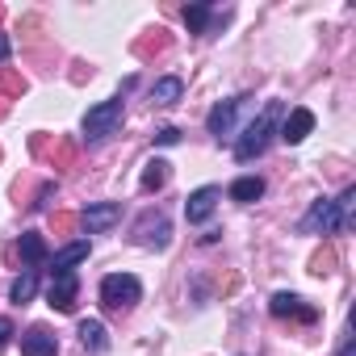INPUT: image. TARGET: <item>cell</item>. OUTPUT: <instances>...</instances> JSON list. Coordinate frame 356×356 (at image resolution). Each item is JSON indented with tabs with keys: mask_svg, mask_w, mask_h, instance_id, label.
Listing matches in <instances>:
<instances>
[{
	"mask_svg": "<svg viewBox=\"0 0 356 356\" xmlns=\"http://www.w3.org/2000/svg\"><path fill=\"white\" fill-rule=\"evenodd\" d=\"M268 310H273L277 318H293V323H314V318H318V310H314V306H306L298 293H273Z\"/></svg>",
	"mask_w": 356,
	"mask_h": 356,
	"instance_id": "ba28073f",
	"label": "cell"
},
{
	"mask_svg": "<svg viewBox=\"0 0 356 356\" xmlns=\"http://www.w3.org/2000/svg\"><path fill=\"white\" fill-rule=\"evenodd\" d=\"M5 55H9V42H5V38H0V59H5Z\"/></svg>",
	"mask_w": 356,
	"mask_h": 356,
	"instance_id": "f546056e",
	"label": "cell"
},
{
	"mask_svg": "<svg viewBox=\"0 0 356 356\" xmlns=\"http://www.w3.org/2000/svg\"><path fill=\"white\" fill-rule=\"evenodd\" d=\"M0 97L5 101H22L26 97V76L13 67H0Z\"/></svg>",
	"mask_w": 356,
	"mask_h": 356,
	"instance_id": "7402d4cb",
	"label": "cell"
},
{
	"mask_svg": "<svg viewBox=\"0 0 356 356\" xmlns=\"http://www.w3.org/2000/svg\"><path fill=\"white\" fill-rule=\"evenodd\" d=\"M155 143H159V147H176V143H181V130H176V126H163V130H155Z\"/></svg>",
	"mask_w": 356,
	"mask_h": 356,
	"instance_id": "4316f807",
	"label": "cell"
},
{
	"mask_svg": "<svg viewBox=\"0 0 356 356\" xmlns=\"http://www.w3.org/2000/svg\"><path fill=\"white\" fill-rule=\"evenodd\" d=\"M5 113H9V105H5V97H0V118H5Z\"/></svg>",
	"mask_w": 356,
	"mask_h": 356,
	"instance_id": "4dcf8cb0",
	"label": "cell"
},
{
	"mask_svg": "<svg viewBox=\"0 0 356 356\" xmlns=\"http://www.w3.org/2000/svg\"><path fill=\"white\" fill-rule=\"evenodd\" d=\"M181 97H185V80L181 76H163V80L151 84V105H176Z\"/></svg>",
	"mask_w": 356,
	"mask_h": 356,
	"instance_id": "5bb4252c",
	"label": "cell"
},
{
	"mask_svg": "<svg viewBox=\"0 0 356 356\" xmlns=\"http://www.w3.org/2000/svg\"><path fill=\"white\" fill-rule=\"evenodd\" d=\"M47 256H51L47 252V239L38 231H22V260H26V268H38Z\"/></svg>",
	"mask_w": 356,
	"mask_h": 356,
	"instance_id": "ac0fdd59",
	"label": "cell"
},
{
	"mask_svg": "<svg viewBox=\"0 0 356 356\" xmlns=\"http://www.w3.org/2000/svg\"><path fill=\"white\" fill-rule=\"evenodd\" d=\"M34 293H38V268H22V277L9 285V302L26 306V302H34Z\"/></svg>",
	"mask_w": 356,
	"mask_h": 356,
	"instance_id": "2e32d148",
	"label": "cell"
},
{
	"mask_svg": "<svg viewBox=\"0 0 356 356\" xmlns=\"http://www.w3.org/2000/svg\"><path fill=\"white\" fill-rule=\"evenodd\" d=\"M227 193H231V202L252 206V202H260V197H264V181H260V176H239V181H235Z\"/></svg>",
	"mask_w": 356,
	"mask_h": 356,
	"instance_id": "ffe728a7",
	"label": "cell"
},
{
	"mask_svg": "<svg viewBox=\"0 0 356 356\" xmlns=\"http://www.w3.org/2000/svg\"><path fill=\"white\" fill-rule=\"evenodd\" d=\"M118 218H122V206H118V202H97V206H88V210L80 214V227H84L88 235H105Z\"/></svg>",
	"mask_w": 356,
	"mask_h": 356,
	"instance_id": "8992f818",
	"label": "cell"
},
{
	"mask_svg": "<svg viewBox=\"0 0 356 356\" xmlns=\"http://www.w3.org/2000/svg\"><path fill=\"white\" fill-rule=\"evenodd\" d=\"M339 356H352V335L343 339V348H339Z\"/></svg>",
	"mask_w": 356,
	"mask_h": 356,
	"instance_id": "f1b7e54d",
	"label": "cell"
},
{
	"mask_svg": "<svg viewBox=\"0 0 356 356\" xmlns=\"http://www.w3.org/2000/svg\"><path fill=\"white\" fill-rule=\"evenodd\" d=\"M163 51H172V34L168 30H151V34H143L134 42V55L138 59H151V55H163Z\"/></svg>",
	"mask_w": 356,
	"mask_h": 356,
	"instance_id": "e0dca14e",
	"label": "cell"
},
{
	"mask_svg": "<svg viewBox=\"0 0 356 356\" xmlns=\"http://www.w3.org/2000/svg\"><path fill=\"white\" fill-rule=\"evenodd\" d=\"M310 273H314V277H331V273H335V252H331V248H318V252L310 256Z\"/></svg>",
	"mask_w": 356,
	"mask_h": 356,
	"instance_id": "cb8c5ba5",
	"label": "cell"
},
{
	"mask_svg": "<svg viewBox=\"0 0 356 356\" xmlns=\"http://www.w3.org/2000/svg\"><path fill=\"white\" fill-rule=\"evenodd\" d=\"M281 113H285V105H281V101H268V105L260 109V118H256V122L239 134V143H235V159H239V163H252L256 155H264V151H268V143H273V134H277Z\"/></svg>",
	"mask_w": 356,
	"mask_h": 356,
	"instance_id": "7a4b0ae2",
	"label": "cell"
},
{
	"mask_svg": "<svg viewBox=\"0 0 356 356\" xmlns=\"http://www.w3.org/2000/svg\"><path fill=\"white\" fill-rule=\"evenodd\" d=\"M122 122H126V101H122V92H118V97H109V101H101V105H92V109L84 113V143H88V147L105 143L109 134L122 130Z\"/></svg>",
	"mask_w": 356,
	"mask_h": 356,
	"instance_id": "3957f363",
	"label": "cell"
},
{
	"mask_svg": "<svg viewBox=\"0 0 356 356\" xmlns=\"http://www.w3.org/2000/svg\"><path fill=\"white\" fill-rule=\"evenodd\" d=\"M13 335H17V331H13V318H0V348H5Z\"/></svg>",
	"mask_w": 356,
	"mask_h": 356,
	"instance_id": "83f0119b",
	"label": "cell"
},
{
	"mask_svg": "<svg viewBox=\"0 0 356 356\" xmlns=\"http://www.w3.org/2000/svg\"><path fill=\"white\" fill-rule=\"evenodd\" d=\"M80 260H88V239H76V243H67L63 252H55V260H51V264H55V277H59V273H76Z\"/></svg>",
	"mask_w": 356,
	"mask_h": 356,
	"instance_id": "9a60e30c",
	"label": "cell"
},
{
	"mask_svg": "<svg viewBox=\"0 0 356 356\" xmlns=\"http://www.w3.org/2000/svg\"><path fill=\"white\" fill-rule=\"evenodd\" d=\"M143 298V285H138V277H130V273H109L105 281H101V306L105 310H130L134 302Z\"/></svg>",
	"mask_w": 356,
	"mask_h": 356,
	"instance_id": "277c9868",
	"label": "cell"
},
{
	"mask_svg": "<svg viewBox=\"0 0 356 356\" xmlns=\"http://www.w3.org/2000/svg\"><path fill=\"white\" fill-rule=\"evenodd\" d=\"M55 197V181H47L38 193H34V202H30V210H47V202Z\"/></svg>",
	"mask_w": 356,
	"mask_h": 356,
	"instance_id": "484cf974",
	"label": "cell"
},
{
	"mask_svg": "<svg viewBox=\"0 0 356 356\" xmlns=\"http://www.w3.org/2000/svg\"><path fill=\"white\" fill-rule=\"evenodd\" d=\"M47 159H51V168H76V143L72 138H55Z\"/></svg>",
	"mask_w": 356,
	"mask_h": 356,
	"instance_id": "603a6c76",
	"label": "cell"
},
{
	"mask_svg": "<svg viewBox=\"0 0 356 356\" xmlns=\"http://www.w3.org/2000/svg\"><path fill=\"white\" fill-rule=\"evenodd\" d=\"M218 197H222V189H218V185H202L197 193H189V202H185V218H189V222H210V214H214Z\"/></svg>",
	"mask_w": 356,
	"mask_h": 356,
	"instance_id": "30bf717a",
	"label": "cell"
},
{
	"mask_svg": "<svg viewBox=\"0 0 356 356\" xmlns=\"http://www.w3.org/2000/svg\"><path fill=\"white\" fill-rule=\"evenodd\" d=\"M55 352H59V335L47 323H34L22 335V356H55Z\"/></svg>",
	"mask_w": 356,
	"mask_h": 356,
	"instance_id": "9c48e42d",
	"label": "cell"
},
{
	"mask_svg": "<svg viewBox=\"0 0 356 356\" xmlns=\"http://www.w3.org/2000/svg\"><path fill=\"white\" fill-rule=\"evenodd\" d=\"M76 222H80V218H76V214H67V210H59V214L51 218V227H55V235H72V231H76Z\"/></svg>",
	"mask_w": 356,
	"mask_h": 356,
	"instance_id": "d4e9b609",
	"label": "cell"
},
{
	"mask_svg": "<svg viewBox=\"0 0 356 356\" xmlns=\"http://www.w3.org/2000/svg\"><path fill=\"white\" fill-rule=\"evenodd\" d=\"M243 109V97H231V101H218L214 109H210V118H206V126H210V134L214 138H227L231 134V126H235V113Z\"/></svg>",
	"mask_w": 356,
	"mask_h": 356,
	"instance_id": "7c38bea8",
	"label": "cell"
},
{
	"mask_svg": "<svg viewBox=\"0 0 356 356\" xmlns=\"http://www.w3.org/2000/svg\"><path fill=\"white\" fill-rule=\"evenodd\" d=\"M80 343H84L88 352H105V348H109L105 323H101V318H84V323H80Z\"/></svg>",
	"mask_w": 356,
	"mask_h": 356,
	"instance_id": "d6986e66",
	"label": "cell"
},
{
	"mask_svg": "<svg viewBox=\"0 0 356 356\" xmlns=\"http://www.w3.org/2000/svg\"><path fill=\"white\" fill-rule=\"evenodd\" d=\"M310 130H314V113H310V109H289V118L281 122V143L298 147Z\"/></svg>",
	"mask_w": 356,
	"mask_h": 356,
	"instance_id": "4fadbf2b",
	"label": "cell"
},
{
	"mask_svg": "<svg viewBox=\"0 0 356 356\" xmlns=\"http://www.w3.org/2000/svg\"><path fill=\"white\" fill-rule=\"evenodd\" d=\"M76 293H80L76 273H59V277L51 281V289H47V302H51L59 314H72V310H76Z\"/></svg>",
	"mask_w": 356,
	"mask_h": 356,
	"instance_id": "52a82bcc",
	"label": "cell"
},
{
	"mask_svg": "<svg viewBox=\"0 0 356 356\" xmlns=\"http://www.w3.org/2000/svg\"><path fill=\"white\" fill-rule=\"evenodd\" d=\"M352 206H356V185H348L335 202L318 197L306 218H302V235H335V231H352Z\"/></svg>",
	"mask_w": 356,
	"mask_h": 356,
	"instance_id": "6da1fadb",
	"label": "cell"
},
{
	"mask_svg": "<svg viewBox=\"0 0 356 356\" xmlns=\"http://www.w3.org/2000/svg\"><path fill=\"white\" fill-rule=\"evenodd\" d=\"M168 168H172L168 159H147V163H143V181H138L143 193H155V189L168 185Z\"/></svg>",
	"mask_w": 356,
	"mask_h": 356,
	"instance_id": "44dd1931",
	"label": "cell"
},
{
	"mask_svg": "<svg viewBox=\"0 0 356 356\" xmlns=\"http://www.w3.org/2000/svg\"><path fill=\"white\" fill-rule=\"evenodd\" d=\"M231 13H218V9H210V5H189L185 9V26L193 30V34H214V30H222V22H227Z\"/></svg>",
	"mask_w": 356,
	"mask_h": 356,
	"instance_id": "8fae6325",
	"label": "cell"
},
{
	"mask_svg": "<svg viewBox=\"0 0 356 356\" xmlns=\"http://www.w3.org/2000/svg\"><path fill=\"white\" fill-rule=\"evenodd\" d=\"M130 239H134L138 248H147V252H163V248L172 243V222H168V214H159V210H147V214L134 222Z\"/></svg>",
	"mask_w": 356,
	"mask_h": 356,
	"instance_id": "5b68a950",
	"label": "cell"
}]
</instances>
